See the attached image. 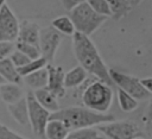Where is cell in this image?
I'll return each instance as SVG.
<instances>
[{"label":"cell","mask_w":152,"mask_h":139,"mask_svg":"<svg viewBox=\"0 0 152 139\" xmlns=\"http://www.w3.org/2000/svg\"><path fill=\"white\" fill-rule=\"evenodd\" d=\"M81 1H83V0H61V2H62V5L64 6V8H66L68 11H70L72 7H75L77 4H80Z\"/></svg>","instance_id":"obj_29"},{"label":"cell","mask_w":152,"mask_h":139,"mask_svg":"<svg viewBox=\"0 0 152 139\" xmlns=\"http://www.w3.org/2000/svg\"><path fill=\"white\" fill-rule=\"evenodd\" d=\"M33 96L39 102V105L43 106L48 112L53 113L59 109V103H58L57 97L53 94H51L46 88H40V89L34 90Z\"/></svg>","instance_id":"obj_14"},{"label":"cell","mask_w":152,"mask_h":139,"mask_svg":"<svg viewBox=\"0 0 152 139\" xmlns=\"http://www.w3.org/2000/svg\"><path fill=\"white\" fill-rule=\"evenodd\" d=\"M46 64H48L46 59L40 56V57H38V58L31 59V61H30L28 63H26L25 65L17 68V71H18V74L20 75V77H24V76H26V75H28V74H31V72H33V71H37V70H39V69L46 67Z\"/></svg>","instance_id":"obj_22"},{"label":"cell","mask_w":152,"mask_h":139,"mask_svg":"<svg viewBox=\"0 0 152 139\" xmlns=\"http://www.w3.org/2000/svg\"><path fill=\"white\" fill-rule=\"evenodd\" d=\"M87 71L81 67L77 65L69 70L68 72H64V87L65 89L68 88H75L81 84H83L87 80Z\"/></svg>","instance_id":"obj_16"},{"label":"cell","mask_w":152,"mask_h":139,"mask_svg":"<svg viewBox=\"0 0 152 139\" xmlns=\"http://www.w3.org/2000/svg\"><path fill=\"white\" fill-rule=\"evenodd\" d=\"M107 2L109 5L112 17L115 18L116 20L122 18L124 15H126L129 12L125 0H107Z\"/></svg>","instance_id":"obj_23"},{"label":"cell","mask_w":152,"mask_h":139,"mask_svg":"<svg viewBox=\"0 0 152 139\" xmlns=\"http://www.w3.org/2000/svg\"><path fill=\"white\" fill-rule=\"evenodd\" d=\"M0 76L5 82L8 83H17L21 81L20 75L17 71V67L11 62L8 57L0 59Z\"/></svg>","instance_id":"obj_17"},{"label":"cell","mask_w":152,"mask_h":139,"mask_svg":"<svg viewBox=\"0 0 152 139\" xmlns=\"http://www.w3.org/2000/svg\"><path fill=\"white\" fill-rule=\"evenodd\" d=\"M131 139H145V138L141 137L140 134H138V135H135V137H133V138H131Z\"/></svg>","instance_id":"obj_32"},{"label":"cell","mask_w":152,"mask_h":139,"mask_svg":"<svg viewBox=\"0 0 152 139\" xmlns=\"http://www.w3.org/2000/svg\"><path fill=\"white\" fill-rule=\"evenodd\" d=\"M39 26L36 23L32 21H23L19 24V31L17 40L28 43L32 45L38 46V39H39Z\"/></svg>","instance_id":"obj_11"},{"label":"cell","mask_w":152,"mask_h":139,"mask_svg":"<svg viewBox=\"0 0 152 139\" xmlns=\"http://www.w3.org/2000/svg\"><path fill=\"white\" fill-rule=\"evenodd\" d=\"M50 119L61 120L69 131L96 127L100 124L115 120L112 114L97 113L87 107H68L50 114Z\"/></svg>","instance_id":"obj_2"},{"label":"cell","mask_w":152,"mask_h":139,"mask_svg":"<svg viewBox=\"0 0 152 139\" xmlns=\"http://www.w3.org/2000/svg\"><path fill=\"white\" fill-rule=\"evenodd\" d=\"M8 58L11 59V62H12L17 68L23 67V65H25L26 63H28V62L31 61L26 55H24L23 52L18 51V50H13V51L10 53Z\"/></svg>","instance_id":"obj_26"},{"label":"cell","mask_w":152,"mask_h":139,"mask_svg":"<svg viewBox=\"0 0 152 139\" xmlns=\"http://www.w3.org/2000/svg\"><path fill=\"white\" fill-rule=\"evenodd\" d=\"M141 86L147 90V91H152V78L151 77H145V78H139Z\"/></svg>","instance_id":"obj_30"},{"label":"cell","mask_w":152,"mask_h":139,"mask_svg":"<svg viewBox=\"0 0 152 139\" xmlns=\"http://www.w3.org/2000/svg\"><path fill=\"white\" fill-rule=\"evenodd\" d=\"M61 42H62V34L58 31H56L52 26L39 30L38 48L40 51V56L44 57L48 63H51L55 59Z\"/></svg>","instance_id":"obj_8"},{"label":"cell","mask_w":152,"mask_h":139,"mask_svg":"<svg viewBox=\"0 0 152 139\" xmlns=\"http://www.w3.org/2000/svg\"><path fill=\"white\" fill-rule=\"evenodd\" d=\"M21 78H24V82L34 90L40 89V88H45L46 83H48V70L44 67L37 71H33V72L21 77Z\"/></svg>","instance_id":"obj_18"},{"label":"cell","mask_w":152,"mask_h":139,"mask_svg":"<svg viewBox=\"0 0 152 139\" xmlns=\"http://www.w3.org/2000/svg\"><path fill=\"white\" fill-rule=\"evenodd\" d=\"M72 49L76 59L80 65L87 71L95 76L97 80L112 86L113 82L109 76V69L104 64L102 57L100 56L95 44L91 42L89 36L75 32L72 34Z\"/></svg>","instance_id":"obj_1"},{"label":"cell","mask_w":152,"mask_h":139,"mask_svg":"<svg viewBox=\"0 0 152 139\" xmlns=\"http://www.w3.org/2000/svg\"><path fill=\"white\" fill-rule=\"evenodd\" d=\"M116 95H118L119 106H120V108L124 112H133L134 109H137V107H138V100H135L133 96H131L129 94H127L126 91H124L120 88H118Z\"/></svg>","instance_id":"obj_21"},{"label":"cell","mask_w":152,"mask_h":139,"mask_svg":"<svg viewBox=\"0 0 152 139\" xmlns=\"http://www.w3.org/2000/svg\"><path fill=\"white\" fill-rule=\"evenodd\" d=\"M96 129L107 139H131L139 134L138 126L128 120H113L100 124L96 126Z\"/></svg>","instance_id":"obj_6"},{"label":"cell","mask_w":152,"mask_h":139,"mask_svg":"<svg viewBox=\"0 0 152 139\" xmlns=\"http://www.w3.org/2000/svg\"><path fill=\"white\" fill-rule=\"evenodd\" d=\"M87 2L97 14L103 15L106 18L112 17V12L107 0H87Z\"/></svg>","instance_id":"obj_25"},{"label":"cell","mask_w":152,"mask_h":139,"mask_svg":"<svg viewBox=\"0 0 152 139\" xmlns=\"http://www.w3.org/2000/svg\"><path fill=\"white\" fill-rule=\"evenodd\" d=\"M4 82H5V81H4V80H2V78H1V76H0V84H2V83H4Z\"/></svg>","instance_id":"obj_34"},{"label":"cell","mask_w":152,"mask_h":139,"mask_svg":"<svg viewBox=\"0 0 152 139\" xmlns=\"http://www.w3.org/2000/svg\"><path fill=\"white\" fill-rule=\"evenodd\" d=\"M14 50V44L8 42H0V59L8 57L10 53Z\"/></svg>","instance_id":"obj_28"},{"label":"cell","mask_w":152,"mask_h":139,"mask_svg":"<svg viewBox=\"0 0 152 139\" xmlns=\"http://www.w3.org/2000/svg\"><path fill=\"white\" fill-rule=\"evenodd\" d=\"M65 139H104V137L94 127L70 131Z\"/></svg>","instance_id":"obj_20"},{"label":"cell","mask_w":152,"mask_h":139,"mask_svg":"<svg viewBox=\"0 0 152 139\" xmlns=\"http://www.w3.org/2000/svg\"><path fill=\"white\" fill-rule=\"evenodd\" d=\"M48 70V83L46 89L53 94L57 99L65 96V87H64V71L61 67H55L51 63L46 64Z\"/></svg>","instance_id":"obj_10"},{"label":"cell","mask_w":152,"mask_h":139,"mask_svg":"<svg viewBox=\"0 0 152 139\" xmlns=\"http://www.w3.org/2000/svg\"><path fill=\"white\" fill-rule=\"evenodd\" d=\"M125 1H126V5H127L128 10L132 11L133 8H135L137 6H139L144 0H125Z\"/></svg>","instance_id":"obj_31"},{"label":"cell","mask_w":152,"mask_h":139,"mask_svg":"<svg viewBox=\"0 0 152 139\" xmlns=\"http://www.w3.org/2000/svg\"><path fill=\"white\" fill-rule=\"evenodd\" d=\"M0 96L2 101L8 105L24 97V91L17 83L4 82L2 84H0Z\"/></svg>","instance_id":"obj_15"},{"label":"cell","mask_w":152,"mask_h":139,"mask_svg":"<svg viewBox=\"0 0 152 139\" xmlns=\"http://www.w3.org/2000/svg\"><path fill=\"white\" fill-rule=\"evenodd\" d=\"M7 109H8L10 114L12 115V118L18 124H20L23 126L28 125V112H27V103H26L25 97H21L20 100H18L13 103H8Z\"/></svg>","instance_id":"obj_12"},{"label":"cell","mask_w":152,"mask_h":139,"mask_svg":"<svg viewBox=\"0 0 152 139\" xmlns=\"http://www.w3.org/2000/svg\"><path fill=\"white\" fill-rule=\"evenodd\" d=\"M69 18L74 24L75 32L86 36L93 34L107 20L106 17L97 14L86 0L81 1L69 11Z\"/></svg>","instance_id":"obj_4"},{"label":"cell","mask_w":152,"mask_h":139,"mask_svg":"<svg viewBox=\"0 0 152 139\" xmlns=\"http://www.w3.org/2000/svg\"><path fill=\"white\" fill-rule=\"evenodd\" d=\"M113 96L112 86L97 80L87 84L82 93V102L88 109L97 113H107L112 107Z\"/></svg>","instance_id":"obj_3"},{"label":"cell","mask_w":152,"mask_h":139,"mask_svg":"<svg viewBox=\"0 0 152 139\" xmlns=\"http://www.w3.org/2000/svg\"><path fill=\"white\" fill-rule=\"evenodd\" d=\"M5 5V0H0V10L2 8V6Z\"/></svg>","instance_id":"obj_33"},{"label":"cell","mask_w":152,"mask_h":139,"mask_svg":"<svg viewBox=\"0 0 152 139\" xmlns=\"http://www.w3.org/2000/svg\"><path fill=\"white\" fill-rule=\"evenodd\" d=\"M0 139H26L0 122Z\"/></svg>","instance_id":"obj_27"},{"label":"cell","mask_w":152,"mask_h":139,"mask_svg":"<svg viewBox=\"0 0 152 139\" xmlns=\"http://www.w3.org/2000/svg\"><path fill=\"white\" fill-rule=\"evenodd\" d=\"M15 50L23 52L24 55H26L30 59H34V58H38L40 57V51H39V48L36 46V45H32V44H28V43H24V42H19V40H15V45H14Z\"/></svg>","instance_id":"obj_24"},{"label":"cell","mask_w":152,"mask_h":139,"mask_svg":"<svg viewBox=\"0 0 152 139\" xmlns=\"http://www.w3.org/2000/svg\"><path fill=\"white\" fill-rule=\"evenodd\" d=\"M51 25L61 34L72 36L75 33V27H74V24H72L71 19L69 18V15H61V17L55 18L52 20Z\"/></svg>","instance_id":"obj_19"},{"label":"cell","mask_w":152,"mask_h":139,"mask_svg":"<svg viewBox=\"0 0 152 139\" xmlns=\"http://www.w3.org/2000/svg\"><path fill=\"white\" fill-rule=\"evenodd\" d=\"M19 21L12 10L5 4L0 10V42L13 43L17 40Z\"/></svg>","instance_id":"obj_9"},{"label":"cell","mask_w":152,"mask_h":139,"mask_svg":"<svg viewBox=\"0 0 152 139\" xmlns=\"http://www.w3.org/2000/svg\"><path fill=\"white\" fill-rule=\"evenodd\" d=\"M109 76L113 84H115L118 88L122 89L131 96H133L135 100H146L151 96V93L141 86L140 80L134 76L116 70H109Z\"/></svg>","instance_id":"obj_5"},{"label":"cell","mask_w":152,"mask_h":139,"mask_svg":"<svg viewBox=\"0 0 152 139\" xmlns=\"http://www.w3.org/2000/svg\"><path fill=\"white\" fill-rule=\"evenodd\" d=\"M70 131L57 119H49L44 129V139H65Z\"/></svg>","instance_id":"obj_13"},{"label":"cell","mask_w":152,"mask_h":139,"mask_svg":"<svg viewBox=\"0 0 152 139\" xmlns=\"http://www.w3.org/2000/svg\"><path fill=\"white\" fill-rule=\"evenodd\" d=\"M26 103H27V112H28V124L34 132V134L44 138V129L46 126V122L50 119V112H48L43 106L39 105V102L33 96V93H28L26 96Z\"/></svg>","instance_id":"obj_7"}]
</instances>
